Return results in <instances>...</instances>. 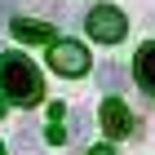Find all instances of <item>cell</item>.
Here are the masks:
<instances>
[{
	"label": "cell",
	"instance_id": "1",
	"mask_svg": "<svg viewBox=\"0 0 155 155\" xmlns=\"http://www.w3.org/2000/svg\"><path fill=\"white\" fill-rule=\"evenodd\" d=\"M0 93L13 97L18 107H36L40 93H45L36 62H27L22 53H5V58H0Z\"/></svg>",
	"mask_w": 155,
	"mask_h": 155
},
{
	"label": "cell",
	"instance_id": "2",
	"mask_svg": "<svg viewBox=\"0 0 155 155\" xmlns=\"http://www.w3.org/2000/svg\"><path fill=\"white\" fill-rule=\"evenodd\" d=\"M84 31L93 40H102V45H115V40H124L129 22H124V13L111 9V5H93V9L84 13Z\"/></svg>",
	"mask_w": 155,
	"mask_h": 155
},
{
	"label": "cell",
	"instance_id": "3",
	"mask_svg": "<svg viewBox=\"0 0 155 155\" xmlns=\"http://www.w3.org/2000/svg\"><path fill=\"white\" fill-rule=\"evenodd\" d=\"M49 67L62 75H84L89 71V49L75 45V40H53L49 45Z\"/></svg>",
	"mask_w": 155,
	"mask_h": 155
},
{
	"label": "cell",
	"instance_id": "4",
	"mask_svg": "<svg viewBox=\"0 0 155 155\" xmlns=\"http://www.w3.org/2000/svg\"><path fill=\"white\" fill-rule=\"evenodd\" d=\"M102 129H107L111 137H129V133H133V115H129V107L111 97L107 107H102Z\"/></svg>",
	"mask_w": 155,
	"mask_h": 155
},
{
	"label": "cell",
	"instance_id": "5",
	"mask_svg": "<svg viewBox=\"0 0 155 155\" xmlns=\"http://www.w3.org/2000/svg\"><path fill=\"white\" fill-rule=\"evenodd\" d=\"M13 36L27 40V45H53V27L36 22V18H13Z\"/></svg>",
	"mask_w": 155,
	"mask_h": 155
},
{
	"label": "cell",
	"instance_id": "6",
	"mask_svg": "<svg viewBox=\"0 0 155 155\" xmlns=\"http://www.w3.org/2000/svg\"><path fill=\"white\" fill-rule=\"evenodd\" d=\"M133 75H137V84H142L146 93H155V40L137 49V58H133Z\"/></svg>",
	"mask_w": 155,
	"mask_h": 155
},
{
	"label": "cell",
	"instance_id": "7",
	"mask_svg": "<svg viewBox=\"0 0 155 155\" xmlns=\"http://www.w3.org/2000/svg\"><path fill=\"white\" fill-rule=\"evenodd\" d=\"M97 84H102V89H120V84H124V71H120L115 62H102V67H97Z\"/></svg>",
	"mask_w": 155,
	"mask_h": 155
},
{
	"label": "cell",
	"instance_id": "8",
	"mask_svg": "<svg viewBox=\"0 0 155 155\" xmlns=\"http://www.w3.org/2000/svg\"><path fill=\"white\" fill-rule=\"evenodd\" d=\"M13 146H18L13 155H40V151H36V133H31V129H18V137H13Z\"/></svg>",
	"mask_w": 155,
	"mask_h": 155
},
{
	"label": "cell",
	"instance_id": "9",
	"mask_svg": "<svg viewBox=\"0 0 155 155\" xmlns=\"http://www.w3.org/2000/svg\"><path fill=\"white\" fill-rule=\"evenodd\" d=\"M75 137H80V142L89 137V111H75Z\"/></svg>",
	"mask_w": 155,
	"mask_h": 155
},
{
	"label": "cell",
	"instance_id": "10",
	"mask_svg": "<svg viewBox=\"0 0 155 155\" xmlns=\"http://www.w3.org/2000/svg\"><path fill=\"white\" fill-rule=\"evenodd\" d=\"M84 155H115L111 146H93V151H84Z\"/></svg>",
	"mask_w": 155,
	"mask_h": 155
},
{
	"label": "cell",
	"instance_id": "11",
	"mask_svg": "<svg viewBox=\"0 0 155 155\" xmlns=\"http://www.w3.org/2000/svg\"><path fill=\"white\" fill-rule=\"evenodd\" d=\"M0 115H5V97H0Z\"/></svg>",
	"mask_w": 155,
	"mask_h": 155
},
{
	"label": "cell",
	"instance_id": "12",
	"mask_svg": "<svg viewBox=\"0 0 155 155\" xmlns=\"http://www.w3.org/2000/svg\"><path fill=\"white\" fill-rule=\"evenodd\" d=\"M0 155H5V146H0Z\"/></svg>",
	"mask_w": 155,
	"mask_h": 155
}]
</instances>
